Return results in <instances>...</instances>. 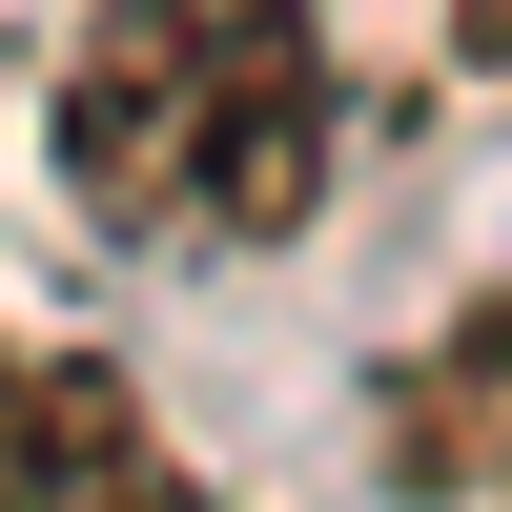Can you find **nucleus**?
<instances>
[{
	"instance_id": "nucleus-1",
	"label": "nucleus",
	"mask_w": 512,
	"mask_h": 512,
	"mask_svg": "<svg viewBox=\"0 0 512 512\" xmlns=\"http://www.w3.org/2000/svg\"><path fill=\"white\" fill-rule=\"evenodd\" d=\"M328 185L308 0H103L62 62V205L103 246H287Z\"/></svg>"
},
{
	"instance_id": "nucleus-3",
	"label": "nucleus",
	"mask_w": 512,
	"mask_h": 512,
	"mask_svg": "<svg viewBox=\"0 0 512 512\" xmlns=\"http://www.w3.org/2000/svg\"><path fill=\"white\" fill-rule=\"evenodd\" d=\"M390 472L512 492V308H472L451 349H410V390H390Z\"/></svg>"
},
{
	"instance_id": "nucleus-4",
	"label": "nucleus",
	"mask_w": 512,
	"mask_h": 512,
	"mask_svg": "<svg viewBox=\"0 0 512 512\" xmlns=\"http://www.w3.org/2000/svg\"><path fill=\"white\" fill-rule=\"evenodd\" d=\"M451 21H472V62H512V0H451Z\"/></svg>"
},
{
	"instance_id": "nucleus-2",
	"label": "nucleus",
	"mask_w": 512,
	"mask_h": 512,
	"mask_svg": "<svg viewBox=\"0 0 512 512\" xmlns=\"http://www.w3.org/2000/svg\"><path fill=\"white\" fill-rule=\"evenodd\" d=\"M0 512H205V472L144 431V390L82 349H0Z\"/></svg>"
}]
</instances>
